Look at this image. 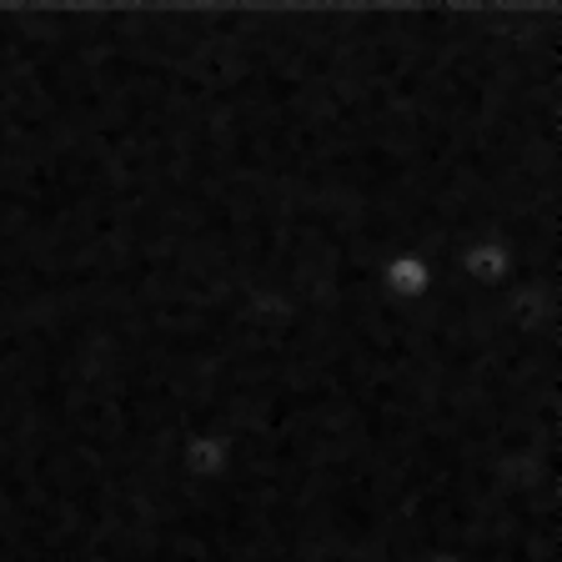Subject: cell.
<instances>
[{
	"label": "cell",
	"instance_id": "obj_2",
	"mask_svg": "<svg viewBox=\"0 0 562 562\" xmlns=\"http://www.w3.org/2000/svg\"><path fill=\"white\" fill-rule=\"evenodd\" d=\"M302 362V357H296ZM257 407V402H251ZM241 427V422H236ZM236 427H201V432H191L187 442H181V472H187L191 482H201V487H216V482L232 477L236 468Z\"/></svg>",
	"mask_w": 562,
	"mask_h": 562
},
{
	"label": "cell",
	"instance_id": "obj_3",
	"mask_svg": "<svg viewBox=\"0 0 562 562\" xmlns=\"http://www.w3.org/2000/svg\"><path fill=\"white\" fill-rule=\"evenodd\" d=\"M376 286L386 302H422L437 286V251H392L376 267Z\"/></svg>",
	"mask_w": 562,
	"mask_h": 562
},
{
	"label": "cell",
	"instance_id": "obj_1",
	"mask_svg": "<svg viewBox=\"0 0 562 562\" xmlns=\"http://www.w3.org/2000/svg\"><path fill=\"white\" fill-rule=\"evenodd\" d=\"M522 257H527V246L507 241V236H477V241L457 246V277L468 281V286H507L517 277V267H522Z\"/></svg>",
	"mask_w": 562,
	"mask_h": 562
},
{
	"label": "cell",
	"instance_id": "obj_4",
	"mask_svg": "<svg viewBox=\"0 0 562 562\" xmlns=\"http://www.w3.org/2000/svg\"><path fill=\"white\" fill-rule=\"evenodd\" d=\"M422 562H462V558H457V552H427Z\"/></svg>",
	"mask_w": 562,
	"mask_h": 562
}]
</instances>
